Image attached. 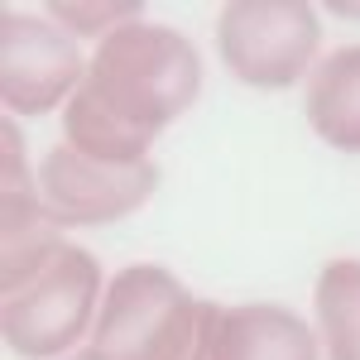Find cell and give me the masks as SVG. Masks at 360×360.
Masks as SVG:
<instances>
[{"instance_id": "obj_8", "label": "cell", "mask_w": 360, "mask_h": 360, "mask_svg": "<svg viewBox=\"0 0 360 360\" xmlns=\"http://www.w3.org/2000/svg\"><path fill=\"white\" fill-rule=\"evenodd\" d=\"M307 125L336 154H360V44L327 53L303 91Z\"/></svg>"}, {"instance_id": "obj_5", "label": "cell", "mask_w": 360, "mask_h": 360, "mask_svg": "<svg viewBox=\"0 0 360 360\" xmlns=\"http://www.w3.org/2000/svg\"><path fill=\"white\" fill-rule=\"evenodd\" d=\"M86 77L77 39L44 10H0V106L10 120H39L68 106Z\"/></svg>"}, {"instance_id": "obj_6", "label": "cell", "mask_w": 360, "mask_h": 360, "mask_svg": "<svg viewBox=\"0 0 360 360\" xmlns=\"http://www.w3.org/2000/svg\"><path fill=\"white\" fill-rule=\"evenodd\" d=\"M39 197L58 231L82 226H115L135 217L149 197L159 193V164H101L86 159L72 144H53L39 159Z\"/></svg>"}, {"instance_id": "obj_9", "label": "cell", "mask_w": 360, "mask_h": 360, "mask_svg": "<svg viewBox=\"0 0 360 360\" xmlns=\"http://www.w3.org/2000/svg\"><path fill=\"white\" fill-rule=\"evenodd\" d=\"M312 307L327 360H360V259H332L317 274Z\"/></svg>"}, {"instance_id": "obj_10", "label": "cell", "mask_w": 360, "mask_h": 360, "mask_svg": "<svg viewBox=\"0 0 360 360\" xmlns=\"http://www.w3.org/2000/svg\"><path fill=\"white\" fill-rule=\"evenodd\" d=\"M44 15L53 25H63L72 39H96L101 44L120 25L144 20V5H135V0H53V5H44Z\"/></svg>"}, {"instance_id": "obj_11", "label": "cell", "mask_w": 360, "mask_h": 360, "mask_svg": "<svg viewBox=\"0 0 360 360\" xmlns=\"http://www.w3.org/2000/svg\"><path fill=\"white\" fill-rule=\"evenodd\" d=\"M63 360H96V351L86 346V351H72V356H63Z\"/></svg>"}, {"instance_id": "obj_1", "label": "cell", "mask_w": 360, "mask_h": 360, "mask_svg": "<svg viewBox=\"0 0 360 360\" xmlns=\"http://www.w3.org/2000/svg\"><path fill=\"white\" fill-rule=\"evenodd\" d=\"M202 96V53L173 25L130 20L86 58L77 96L63 106V144L101 164H149L154 139Z\"/></svg>"}, {"instance_id": "obj_4", "label": "cell", "mask_w": 360, "mask_h": 360, "mask_svg": "<svg viewBox=\"0 0 360 360\" xmlns=\"http://www.w3.org/2000/svg\"><path fill=\"white\" fill-rule=\"evenodd\" d=\"M217 53L236 82L283 91L322 63V20L307 0H231L217 15Z\"/></svg>"}, {"instance_id": "obj_7", "label": "cell", "mask_w": 360, "mask_h": 360, "mask_svg": "<svg viewBox=\"0 0 360 360\" xmlns=\"http://www.w3.org/2000/svg\"><path fill=\"white\" fill-rule=\"evenodd\" d=\"M212 360H322V336L283 303H240L217 312Z\"/></svg>"}, {"instance_id": "obj_2", "label": "cell", "mask_w": 360, "mask_h": 360, "mask_svg": "<svg viewBox=\"0 0 360 360\" xmlns=\"http://www.w3.org/2000/svg\"><path fill=\"white\" fill-rule=\"evenodd\" d=\"M217 312L164 264H125L106 283L86 346L96 360H212Z\"/></svg>"}, {"instance_id": "obj_3", "label": "cell", "mask_w": 360, "mask_h": 360, "mask_svg": "<svg viewBox=\"0 0 360 360\" xmlns=\"http://www.w3.org/2000/svg\"><path fill=\"white\" fill-rule=\"evenodd\" d=\"M101 259L86 245H63L15 288L0 293V332L5 346L25 360H63L77 341H91L96 312L106 298Z\"/></svg>"}]
</instances>
